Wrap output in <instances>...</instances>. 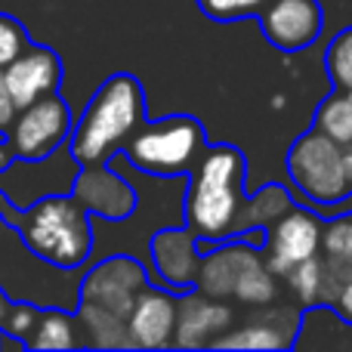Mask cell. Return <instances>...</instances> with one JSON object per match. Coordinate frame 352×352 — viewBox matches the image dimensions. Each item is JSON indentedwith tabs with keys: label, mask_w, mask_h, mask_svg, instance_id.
I'll return each mask as SVG.
<instances>
[{
	"label": "cell",
	"mask_w": 352,
	"mask_h": 352,
	"mask_svg": "<svg viewBox=\"0 0 352 352\" xmlns=\"http://www.w3.org/2000/svg\"><path fill=\"white\" fill-rule=\"evenodd\" d=\"M186 192V229L198 241L241 235L244 155L235 146H204Z\"/></svg>",
	"instance_id": "6da1fadb"
},
{
	"label": "cell",
	"mask_w": 352,
	"mask_h": 352,
	"mask_svg": "<svg viewBox=\"0 0 352 352\" xmlns=\"http://www.w3.org/2000/svg\"><path fill=\"white\" fill-rule=\"evenodd\" d=\"M146 121V93L133 74H111L84 109L80 121L68 133V155L78 167L105 164L133 130Z\"/></svg>",
	"instance_id": "7a4b0ae2"
},
{
	"label": "cell",
	"mask_w": 352,
	"mask_h": 352,
	"mask_svg": "<svg viewBox=\"0 0 352 352\" xmlns=\"http://www.w3.org/2000/svg\"><path fill=\"white\" fill-rule=\"evenodd\" d=\"M6 219L16 226L31 254L59 269H80L93 250L90 213L68 192L43 195L22 210H12Z\"/></svg>",
	"instance_id": "3957f363"
},
{
	"label": "cell",
	"mask_w": 352,
	"mask_h": 352,
	"mask_svg": "<svg viewBox=\"0 0 352 352\" xmlns=\"http://www.w3.org/2000/svg\"><path fill=\"white\" fill-rule=\"evenodd\" d=\"M65 272L53 263L31 254L28 244L19 238L16 226L6 217H0V291L10 303H31L37 309L59 306L72 309L78 303V281L65 285Z\"/></svg>",
	"instance_id": "277c9868"
},
{
	"label": "cell",
	"mask_w": 352,
	"mask_h": 352,
	"mask_svg": "<svg viewBox=\"0 0 352 352\" xmlns=\"http://www.w3.org/2000/svg\"><path fill=\"white\" fill-rule=\"evenodd\" d=\"M204 146V127L195 118L170 115L161 121H142L124 142V155L148 176H179L192 170Z\"/></svg>",
	"instance_id": "5b68a950"
},
{
	"label": "cell",
	"mask_w": 352,
	"mask_h": 352,
	"mask_svg": "<svg viewBox=\"0 0 352 352\" xmlns=\"http://www.w3.org/2000/svg\"><path fill=\"white\" fill-rule=\"evenodd\" d=\"M287 173L294 186L316 204H352V182L343 164V146H337L318 130L303 133L291 146Z\"/></svg>",
	"instance_id": "8992f818"
},
{
	"label": "cell",
	"mask_w": 352,
	"mask_h": 352,
	"mask_svg": "<svg viewBox=\"0 0 352 352\" xmlns=\"http://www.w3.org/2000/svg\"><path fill=\"white\" fill-rule=\"evenodd\" d=\"M72 133V109L62 96L47 93L34 102L16 109L10 127L3 130L12 155L22 161H37L53 155Z\"/></svg>",
	"instance_id": "52a82bcc"
},
{
	"label": "cell",
	"mask_w": 352,
	"mask_h": 352,
	"mask_svg": "<svg viewBox=\"0 0 352 352\" xmlns=\"http://www.w3.org/2000/svg\"><path fill=\"white\" fill-rule=\"evenodd\" d=\"M148 285L146 269L130 256H111L93 266L84 278L78 281V303L93 306V309L111 312V316L127 322V312L133 306L136 294Z\"/></svg>",
	"instance_id": "ba28073f"
},
{
	"label": "cell",
	"mask_w": 352,
	"mask_h": 352,
	"mask_svg": "<svg viewBox=\"0 0 352 352\" xmlns=\"http://www.w3.org/2000/svg\"><path fill=\"white\" fill-rule=\"evenodd\" d=\"M318 248H322V223H318V217L291 204L269 226L263 263H266V269L272 275H287L297 263L316 256Z\"/></svg>",
	"instance_id": "9c48e42d"
},
{
	"label": "cell",
	"mask_w": 352,
	"mask_h": 352,
	"mask_svg": "<svg viewBox=\"0 0 352 352\" xmlns=\"http://www.w3.org/2000/svg\"><path fill=\"white\" fill-rule=\"evenodd\" d=\"M256 19L266 41L285 53L312 47L324 28V12L318 0H269V6Z\"/></svg>",
	"instance_id": "30bf717a"
},
{
	"label": "cell",
	"mask_w": 352,
	"mask_h": 352,
	"mask_svg": "<svg viewBox=\"0 0 352 352\" xmlns=\"http://www.w3.org/2000/svg\"><path fill=\"white\" fill-rule=\"evenodd\" d=\"M72 198L87 213H96V217H105V219H124L136 207L133 188L105 164L80 167L72 179Z\"/></svg>",
	"instance_id": "8fae6325"
},
{
	"label": "cell",
	"mask_w": 352,
	"mask_h": 352,
	"mask_svg": "<svg viewBox=\"0 0 352 352\" xmlns=\"http://www.w3.org/2000/svg\"><path fill=\"white\" fill-rule=\"evenodd\" d=\"M3 80L16 109H22V105L34 102V99L47 96V93H56V87L62 84V62L50 47L28 43L3 68Z\"/></svg>",
	"instance_id": "7c38bea8"
},
{
	"label": "cell",
	"mask_w": 352,
	"mask_h": 352,
	"mask_svg": "<svg viewBox=\"0 0 352 352\" xmlns=\"http://www.w3.org/2000/svg\"><path fill=\"white\" fill-rule=\"evenodd\" d=\"M124 324H127L130 346H146V349L170 346L176 328V300L170 294L146 285L136 294Z\"/></svg>",
	"instance_id": "4fadbf2b"
},
{
	"label": "cell",
	"mask_w": 352,
	"mask_h": 352,
	"mask_svg": "<svg viewBox=\"0 0 352 352\" xmlns=\"http://www.w3.org/2000/svg\"><path fill=\"white\" fill-rule=\"evenodd\" d=\"M232 306L223 300H213L207 294H188L186 300H176V346H210L213 337L229 331Z\"/></svg>",
	"instance_id": "5bb4252c"
},
{
	"label": "cell",
	"mask_w": 352,
	"mask_h": 352,
	"mask_svg": "<svg viewBox=\"0 0 352 352\" xmlns=\"http://www.w3.org/2000/svg\"><path fill=\"white\" fill-rule=\"evenodd\" d=\"M263 263V256L248 244H226V248L213 250L210 256L198 263V285L201 294L213 300H235V291L241 278Z\"/></svg>",
	"instance_id": "9a60e30c"
},
{
	"label": "cell",
	"mask_w": 352,
	"mask_h": 352,
	"mask_svg": "<svg viewBox=\"0 0 352 352\" xmlns=\"http://www.w3.org/2000/svg\"><path fill=\"white\" fill-rule=\"evenodd\" d=\"M152 256L155 269L170 287H188L198 278V238L188 229L158 232L152 238Z\"/></svg>",
	"instance_id": "2e32d148"
},
{
	"label": "cell",
	"mask_w": 352,
	"mask_h": 352,
	"mask_svg": "<svg viewBox=\"0 0 352 352\" xmlns=\"http://www.w3.org/2000/svg\"><path fill=\"white\" fill-rule=\"evenodd\" d=\"M25 346L31 349H74L80 346L78 337V318L68 309H59V306H43L37 312V322L31 328Z\"/></svg>",
	"instance_id": "e0dca14e"
},
{
	"label": "cell",
	"mask_w": 352,
	"mask_h": 352,
	"mask_svg": "<svg viewBox=\"0 0 352 352\" xmlns=\"http://www.w3.org/2000/svg\"><path fill=\"white\" fill-rule=\"evenodd\" d=\"M291 195L281 186H266L263 192H256L254 198H244L241 207V235L250 229H269L281 213L291 207Z\"/></svg>",
	"instance_id": "ac0fdd59"
},
{
	"label": "cell",
	"mask_w": 352,
	"mask_h": 352,
	"mask_svg": "<svg viewBox=\"0 0 352 352\" xmlns=\"http://www.w3.org/2000/svg\"><path fill=\"white\" fill-rule=\"evenodd\" d=\"M316 130L337 146H352V96L334 90L316 111Z\"/></svg>",
	"instance_id": "d6986e66"
},
{
	"label": "cell",
	"mask_w": 352,
	"mask_h": 352,
	"mask_svg": "<svg viewBox=\"0 0 352 352\" xmlns=\"http://www.w3.org/2000/svg\"><path fill=\"white\" fill-rule=\"evenodd\" d=\"M287 337L278 334L269 324H248L238 331H223L219 337H213V349H281L287 346Z\"/></svg>",
	"instance_id": "ffe728a7"
},
{
	"label": "cell",
	"mask_w": 352,
	"mask_h": 352,
	"mask_svg": "<svg viewBox=\"0 0 352 352\" xmlns=\"http://www.w3.org/2000/svg\"><path fill=\"white\" fill-rule=\"evenodd\" d=\"M324 68H328V78L334 84V90L352 96V28L340 31L331 41L328 53H324Z\"/></svg>",
	"instance_id": "44dd1931"
},
{
	"label": "cell",
	"mask_w": 352,
	"mask_h": 352,
	"mask_svg": "<svg viewBox=\"0 0 352 352\" xmlns=\"http://www.w3.org/2000/svg\"><path fill=\"white\" fill-rule=\"evenodd\" d=\"M198 6L213 22H238V19H256L269 6V0H198Z\"/></svg>",
	"instance_id": "7402d4cb"
},
{
	"label": "cell",
	"mask_w": 352,
	"mask_h": 352,
	"mask_svg": "<svg viewBox=\"0 0 352 352\" xmlns=\"http://www.w3.org/2000/svg\"><path fill=\"white\" fill-rule=\"evenodd\" d=\"M322 248L334 266H352V217H337L328 229H322Z\"/></svg>",
	"instance_id": "603a6c76"
},
{
	"label": "cell",
	"mask_w": 352,
	"mask_h": 352,
	"mask_svg": "<svg viewBox=\"0 0 352 352\" xmlns=\"http://www.w3.org/2000/svg\"><path fill=\"white\" fill-rule=\"evenodd\" d=\"M287 275H291V287L300 297V303H306V306L318 303V294H322V285H324V272H322V260L318 256L297 263Z\"/></svg>",
	"instance_id": "cb8c5ba5"
},
{
	"label": "cell",
	"mask_w": 352,
	"mask_h": 352,
	"mask_svg": "<svg viewBox=\"0 0 352 352\" xmlns=\"http://www.w3.org/2000/svg\"><path fill=\"white\" fill-rule=\"evenodd\" d=\"M37 306H31V303H10L6 306V312H3V318H0V324H3V334H10V337H16V340H28V334H31V328H34V322H37Z\"/></svg>",
	"instance_id": "d4e9b609"
},
{
	"label": "cell",
	"mask_w": 352,
	"mask_h": 352,
	"mask_svg": "<svg viewBox=\"0 0 352 352\" xmlns=\"http://www.w3.org/2000/svg\"><path fill=\"white\" fill-rule=\"evenodd\" d=\"M25 47H28V34H25L22 22H16V19H10V16H0V72H3Z\"/></svg>",
	"instance_id": "484cf974"
},
{
	"label": "cell",
	"mask_w": 352,
	"mask_h": 352,
	"mask_svg": "<svg viewBox=\"0 0 352 352\" xmlns=\"http://www.w3.org/2000/svg\"><path fill=\"white\" fill-rule=\"evenodd\" d=\"M12 115H16V102H12L10 90H6V80H3V72H0V133L10 127Z\"/></svg>",
	"instance_id": "4316f807"
},
{
	"label": "cell",
	"mask_w": 352,
	"mask_h": 352,
	"mask_svg": "<svg viewBox=\"0 0 352 352\" xmlns=\"http://www.w3.org/2000/svg\"><path fill=\"white\" fill-rule=\"evenodd\" d=\"M337 309H340L343 318H349V322H352V278L343 285L340 297H337Z\"/></svg>",
	"instance_id": "83f0119b"
},
{
	"label": "cell",
	"mask_w": 352,
	"mask_h": 352,
	"mask_svg": "<svg viewBox=\"0 0 352 352\" xmlns=\"http://www.w3.org/2000/svg\"><path fill=\"white\" fill-rule=\"evenodd\" d=\"M12 161H16V155H12V148H10V142H6V136L0 133V170H6Z\"/></svg>",
	"instance_id": "f1b7e54d"
},
{
	"label": "cell",
	"mask_w": 352,
	"mask_h": 352,
	"mask_svg": "<svg viewBox=\"0 0 352 352\" xmlns=\"http://www.w3.org/2000/svg\"><path fill=\"white\" fill-rule=\"evenodd\" d=\"M343 164H346V176L352 182V146H349V152H343Z\"/></svg>",
	"instance_id": "f546056e"
},
{
	"label": "cell",
	"mask_w": 352,
	"mask_h": 352,
	"mask_svg": "<svg viewBox=\"0 0 352 352\" xmlns=\"http://www.w3.org/2000/svg\"><path fill=\"white\" fill-rule=\"evenodd\" d=\"M6 306H10V300L3 297V291H0V318H3V312H6Z\"/></svg>",
	"instance_id": "4dcf8cb0"
}]
</instances>
